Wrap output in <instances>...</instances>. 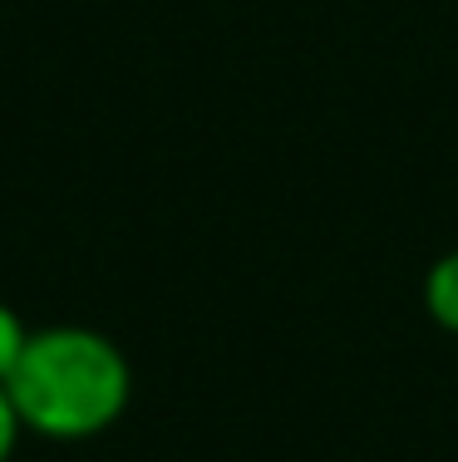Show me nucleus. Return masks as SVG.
<instances>
[{
	"mask_svg": "<svg viewBox=\"0 0 458 462\" xmlns=\"http://www.w3.org/2000/svg\"><path fill=\"white\" fill-rule=\"evenodd\" d=\"M5 389L25 433L50 443H84L128 413L134 365L114 339L89 325H45L30 329Z\"/></svg>",
	"mask_w": 458,
	"mask_h": 462,
	"instance_id": "1",
	"label": "nucleus"
},
{
	"mask_svg": "<svg viewBox=\"0 0 458 462\" xmlns=\"http://www.w3.org/2000/svg\"><path fill=\"white\" fill-rule=\"evenodd\" d=\"M424 310L439 329L458 335V246L444 251L429 271H424Z\"/></svg>",
	"mask_w": 458,
	"mask_h": 462,
	"instance_id": "2",
	"label": "nucleus"
},
{
	"mask_svg": "<svg viewBox=\"0 0 458 462\" xmlns=\"http://www.w3.org/2000/svg\"><path fill=\"white\" fill-rule=\"evenodd\" d=\"M25 339H30L25 320H20V315L10 310L5 300H0V383L10 379V369H15V359H20V349H25Z\"/></svg>",
	"mask_w": 458,
	"mask_h": 462,
	"instance_id": "3",
	"label": "nucleus"
},
{
	"mask_svg": "<svg viewBox=\"0 0 458 462\" xmlns=\"http://www.w3.org/2000/svg\"><path fill=\"white\" fill-rule=\"evenodd\" d=\"M20 433H25V423H20V409H15V399H10V389L0 383V462L15 457Z\"/></svg>",
	"mask_w": 458,
	"mask_h": 462,
	"instance_id": "4",
	"label": "nucleus"
}]
</instances>
